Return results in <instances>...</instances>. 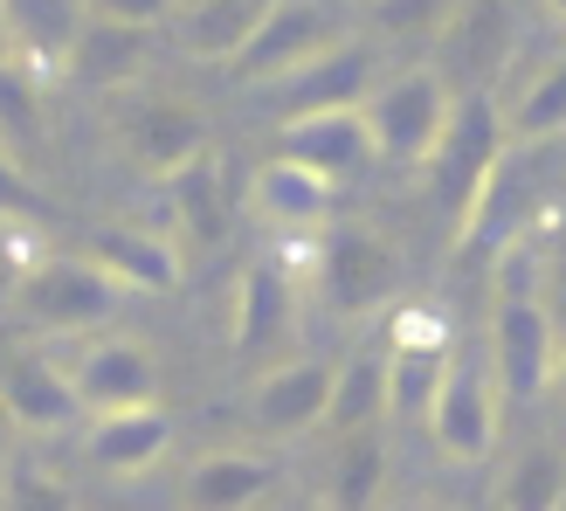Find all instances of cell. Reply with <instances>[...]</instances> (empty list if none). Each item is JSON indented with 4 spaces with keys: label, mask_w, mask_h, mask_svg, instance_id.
Instances as JSON below:
<instances>
[{
    "label": "cell",
    "mask_w": 566,
    "mask_h": 511,
    "mask_svg": "<svg viewBox=\"0 0 566 511\" xmlns=\"http://www.w3.org/2000/svg\"><path fill=\"white\" fill-rule=\"evenodd\" d=\"M332 42H346L332 28V8H318V0H276V14L263 21V35L235 55V76L242 83H276V76L304 70L311 55H325Z\"/></svg>",
    "instance_id": "obj_12"
},
{
    "label": "cell",
    "mask_w": 566,
    "mask_h": 511,
    "mask_svg": "<svg viewBox=\"0 0 566 511\" xmlns=\"http://www.w3.org/2000/svg\"><path fill=\"white\" fill-rule=\"evenodd\" d=\"M249 201H256V215L276 221V229H325V215H332V174L276 153L270 166H256Z\"/></svg>",
    "instance_id": "obj_20"
},
{
    "label": "cell",
    "mask_w": 566,
    "mask_h": 511,
    "mask_svg": "<svg viewBox=\"0 0 566 511\" xmlns=\"http://www.w3.org/2000/svg\"><path fill=\"white\" fill-rule=\"evenodd\" d=\"M553 394L566 401V346H559V366H553Z\"/></svg>",
    "instance_id": "obj_37"
},
{
    "label": "cell",
    "mask_w": 566,
    "mask_h": 511,
    "mask_svg": "<svg viewBox=\"0 0 566 511\" xmlns=\"http://www.w3.org/2000/svg\"><path fill=\"white\" fill-rule=\"evenodd\" d=\"M42 138V104H35V76L28 70H8V55H0V146L14 159Z\"/></svg>",
    "instance_id": "obj_30"
},
{
    "label": "cell",
    "mask_w": 566,
    "mask_h": 511,
    "mask_svg": "<svg viewBox=\"0 0 566 511\" xmlns=\"http://www.w3.org/2000/svg\"><path fill=\"white\" fill-rule=\"evenodd\" d=\"M374 408H387V346L380 353H353L338 366V387H332V408H325V429L338 436H359Z\"/></svg>",
    "instance_id": "obj_26"
},
{
    "label": "cell",
    "mask_w": 566,
    "mask_h": 511,
    "mask_svg": "<svg viewBox=\"0 0 566 511\" xmlns=\"http://www.w3.org/2000/svg\"><path fill=\"white\" fill-rule=\"evenodd\" d=\"M166 201H174V221L187 229V242H221V229H229V201H221V159L214 146L201 159H187L180 174H166Z\"/></svg>",
    "instance_id": "obj_24"
},
{
    "label": "cell",
    "mask_w": 566,
    "mask_h": 511,
    "mask_svg": "<svg viewBox=\"0 0 566 511\" xmlns=\"http://www.w3.org/2000/svg\"><path fill=\"white\" fill-rule=\"evenodd\" d=\"M504 118H512V138H566V49L532 83H518Z\"/></svg>",
    "instance_id": "obj_27"
},
{
    "label": "cell",
    "mask_w": 566,
    "mask_h": 511,
    "mask_svg": "<svg viewBox=\"0 0 566 511\" xmlns=\"http://www.w3.org/2000/svg\"><path fill=\"white\" fill-rule=\"evenodd\" d=\"M366 97H374V49L366 42H332L325 55H311L304 70L263 83V111L276 125L318 118V111H359Z\"/></svg>",
    "instance_id": "obj_7"
},
{
    "label": "cell",
    "mask_w": 566,
    "mask_h": 511,
    "mask_svg": "<svg viewBox=\"0 0 566 511\" xmlns=\"http://www.w3.org/2000/svg\"><path fill=\"white\" fill-rule=\"evenodd\" d=\"M0 215L8 221H49V201L35 194V180L21 174V159L0 146Z\"/></svg>",
    "instance_id": "obj_33"
},
{
    "label": "cell",
    "mask_w": 566,
    "mask_h": 511,
    "mask_svg": "<svg viewBox=\"0 0 566 511\" xmlns=\"http://www.w3.org/2000/svg\"><path fill=\"white\" fill-rule=\"evenodd\" d=\"M83 21H91V0H8V28H14L21 70H28V76L70 70Z\"/></svg>",
    "instance_id": "obj_16"
},
{
    "label": "cell",
    "mask_w": 566,
    "mask_h": 511,
    "mask_svg": "<svg viewBox=\"0 0 566 511\" xmlns=\"http://www.w3.org/2000/svg\"><path fill=\"white\" fill-rule=\"evenodd\" d=\"M463 0H374V21L394 35H442V21L457 14Z\"/></svg>",
    "instance_id": "obj_32"
},
{
    "label": "cell",
    "mask_w": 566,
    "mask_h": 511,
    "mask_svg": "<svg viewBox=\"0 0 566 511\" xmlns=\"http://www.w3.org/2000/svg\"><path fill=\"white\" fill-rule=\"evenodd\" d=\"M497 511H566V463L553 457V449H532V457L512 470Z\"/></svg>",
    "instance_id": "obj_29"
},
{
    "label": "cell",
    "mask_w": 566,
    "mask_h": 511,
    "mask_svg": "<svg viewBox=\"0 0 566 511\" xmlns=\"http://www.w3.org/2000/svg\"><path fill=\"white\" fill-rule=\"evenodd\" d=\"M512 55H518V28H512L504 0H463L436 35V70L457 83V91H491V83H504L512 76Z\"/></svg>",
    "instance_id": "obj_8"
},
{
    "label": "cell",
    "mask_w": 566,
    "mask_h": 511,
    "mask_svg": "<svg viewBox=\"0 0 566 511\" xmlns=\"http://www.w3.org/2000/svg\"><path fill=\"white\" fill-rule=\"evenodd\" d=\"M180 8H201V0H180Z\"/></svg>",
    "instance_id": "obj_41"
},
{
    "label": "cell",
    "mask_w": 566,
    "mask_h": 511,
    "mask_svg": "<svg viewBox=\"0 0 566 511\" xmlns=\"http://www.w3.org/2000/svg\"><path fill=\"white\" fill-rule=\"evenodd\" d=\"M332 387H338L332 366H318V359H283V366H270V374L242 394V421L256 436H270V442H297V436H311L325 421Z\"/></svg>",
    "instance_id": "obj_10"
},
{
    "label": "cell",
    "mask_w": 566,
    "mask_h": 511,
    "mask_svg": "<svg viewBox=\"0 0 566 511\" xmlns=\"http://www.w3.org/2000/svg\"><path fill=\"white\" fill-rule=\"evenodd\" d=\"M359 111H366V125H374V153L380 159H394V166H429L436 138L449 125V111H457V83H449L442 70H408V76L380 83Z\"/></svg>",
    "instance_id": "obj_5"
},
{
    "label": "cell",
    "mask_w": 566,
    "mask_h": 511,
    "mask_svg": "<svg viewBox=\"0 0 566 511\" xmlns=\"http://www.w3.org/2000/svg\"><path fill=\"white\" fill-rule=\"evenodd\" d=\"M166 442H174V421L146 401V408L104 415L91 429V442H83V457H91V470H104V477H138V470H153L166 457Z\"/></svg>",
    "instance_id": "obj_21"
},
{
    "label": "cell",
    "mask_w": 566,
    "mask_h": 511,
    "mask_svg": "<svg viewBox=\"0 0 566 511\" xmlns=\"http://www.w3.org/2000/svg\"><path fill=\"white\" fill-rule=\"evenodd\" d=\"M380 477H387V449L374 429H359L338 457V477H332V511H374L380 498Z\"/></svg>",
    "instance_id": "obj_28"
},
{
    "label": "cell",
    "mask_w": 566,
    "mask_h": 511,
    "mask_svg": "<svg viewBox=\"0 0 566 511\" xmlns=\"http://www.w3.org/2000/svg\"><path fill=\"white\" fill-rule=\"evenodd\" d=\"M491 366H497V394L512 408L539 401L553 387V366H559V332H553V311L546 298H497V319H491Z\"/></svg>",
    "instance_id": "obj_6"
},
{
    "label": "cell",
    "mask_w": 566,
    "mask_h": 511,
    "mask_svg": "<svg viewBox=\"0 0 566 511\" xmlns=\"http://www.w3.org/2000/svg\"><path fill=\"white\" fill-rule=\"evenodd\" d=\"M276 484L270 457H249V449H214L187 470L180 484V511H256Z\"/></svg>",
    "instance_id": "obj_18"
},
{
    "label": "cell",
    "mask_w": 566,
    "mask_h": 511,
    "mask_svg": "<svg viewBox=\"0 0 566 511\" xmlns=\"http://www.w3.org/2000/svg\"><path fill=\"white\" fill-rule=\"evenodd\" d=\"M276 153L283 159H304L318 166V174H353V166L374 153V125H366V111H318V118H291L276 125Z\"/></svg>",
    "instance_id": "obj_19"
},
{
    "label": "cell",
    "mask_w": 566,
    "mask_h": 511,
    "mask_svg": "<svg viewBox=\"0 0 566 511\" xmlns=\"http://www.w3.org/2000/svg\"><path fill=\"white\" fill-rule=\"evenodd\" d=\"M125 283L97 255H42L14 277V311L28 332H91L118 311Z\"/></svg>",
    "instance_id": "obj_3"
},
{
    "label": "cell",
    "mask_w": 566,
    "mask_h": 511,
    "mask_svg": "<svg viewBox=\"0 0 566 511\" xmlns=\"http://www.w3.org/2000/svg\"><path fill=\"white\" fill-rule=\"evenodd\" d=\"M546 8H553V21H566V0H546Z\"/></svg>",
    "instance_id": "obj_38"
},
{
    "label": "cell",
    "mask_w": 566,
    "mask_h": 511,
    "mask_svg": "<svg viewBox=\"0 0 566 511\" xmlns=\"http://www.w3.org/2000/svg\"><path fill=\"white\" fill-rule=\"evenodd\" d=\"M270 14H276V0H201V8H187L180 49L201 55V63H235V55L263 35Z\"/></svg>",
    "instance_id": "obj_23"
},
{
    "label": "cell",
    "mask_w": 566,
    "mask_h": 511,
    "mask_svg": "<svg viewBox=\"0 0 566 511\" xmlns=\"http://www.w3.org/2000/svg\"><path fill=\"white\" fill-rule=\"evenodd\" d=\"M83 255H97V263L125 283V291H180V249L153 236V229H97L91 242H83Z\"/></svg>",
    "instance_id": "obj_22"
},
{
    "label": "cell",
    "mask_w": 566,
    "mask_h": 511,
    "mask_svg": "<svg viewBox=\"0 0 566 511\" xmlns=\"http://www.w3.org/2000/svg\"><path fill=\"white\" fill-rule=\"evenodd\" d=\"M546 138H512L504 146V159L491 166L484 194L470 201V215L449 229V242H457V263H497L512 242H525L539 221L559 208V174L546 166Z\"/></svg>",
    "instance_id": "obj_1"
},
{
    "label": "cell",
    "mask_w": 566,
    "mask_h": 511,
    "mask_svg": "<svg viewBox=\"0 0 566 511\" xmlns=\"http://www.w3.org/2000/svg\"><path fill=\"white\" fill-rule=\"evenodd\" d=\"M387 338H394V346H449V319L429 311V304H401L387 319Z\"/></svg>",
    "instance_id": "obj_34"
},
{
    "label": "cell",
    "mask_w": 566,
    "mask_h": 511,
    "mask_svg": "<svg viewBox=\"0 0 566 511\" xmlns=\"http://www.w3.org/2000/svg\"><path fill=\"white\" fill-rule=\"evenodd\" d=\"M401 511H436V504H401Z\"/></svg>",
    "instance_id": "obj_39"
},
{
    "label": "cell",
    "mask_w": 566,
    "mask_h": 511,
    "mask_svg": "<svg viewBox=\"0 0 566 511\" xmlns=\"http://www.w3.org/2000/svg\"><path fill=\"white\" fill-rule=\"evenodd\" d=\"M297 332V291H291V263H249L235 283V359H263Z\"/></svg>",
    "instance_id": "obj_15"
},
{
    "label": "cell",
    "mask_w": 566,
    "mask_h": 511,
    "mask_svg": "<svg viewBox=\"0 0 566 511\" xmlns=\"http://www.w3.org/2000/svg\"><path fill=\"white\" fill-rule=\"evenodd\" d=\"M166 8H180V0H97V14H111V21H132V28H153Z\"/></svg>",
    "instance_id": "obj_35"
},
{
    "label": "cell",
    "mask_w": 566,
    "mask_h": 511,
    "mask_svg": "<svg viewBox=\"0 0 566 511\" xmlns=\"http://www.w3.org/2000/svg\"><path fill=\"white\" fill-rule=\"evenodd\" d=\"M449 359H457V346H394L387 338V415H401V421L436 415Z\"/></svg>",
    "instance_id": "obj_25"
},
{
    "label": "cell",
    "mask_w": 566,
    "mask_h": 511,
    "mask_svg": "<svg viewBox=\"0 0 566 511\" xmlns=\"http://www.w3.org/2000/svg\"><path fill=\"white\" fill-rule=\"evenodd\" d=\"M118 138L146 174L166 180V174H180L187 159L208 153V118L193 104H180V97H132L118 111Z\"/></svg>",
    "instance_id": "obj_11"
},
{
    "label": "cell",
    "mask_w": 566,
    "mask_h": 511,
    "mask_svg": "<svg viewBox=\"0 0 566 511\" xmlns=\"http://www.w3.org/2000/svg\"><path fill=\"white\" fill-rule=\"evenodd\" d=\"M311 277H318V298H325L332 319H366V311H380L401 291V255H394V242L380 229L338 221V229L318 236Z\"/></svg>",
    "instance_id": "obj_4"
},
{
    "label": "cell",
    "mask_w": 566,
    "mask_h": 511,
    "mask_svg": "<svg viewBox=\"0 0 566 511\" xmlns=\"http://www.w3.org/2000/svg\"><path fill=\"white\" fill-rule=\"evenodd\" d=\"M146 70H153L146 28L111 21V14H91V21H83L76 55H70V76H76V83H91V91H132Z\"/></svg>",
    "instance_id": "obj_17"
},
{
    "label": "cell",
    "mask_w": 566,
    "mask_h": 511,
    "mask_svg": "<svg viewBox=\"0 0 566 511\" xmlns=\"http://www.w3.org/2000/svg\"><path fill=\"white\" fill-rule=\"evenodd\" d=\"M0 401H8L14 429H28V436H55V429H70L76 415H91L76 380H70V366H49L42 353H14L0 366Z\"/></svg>",
    "instance_id": "obj_14"
},
{
    "label": "cell",
    "mask_w": 566,
    "mask_h": 511,
    "mask_svg": "<svg viewBox=\"0 0 566 511\" xmlns=\"http://www.w3.org/2000/svg\"><path fill=\"white\" fill-rule=\"evenodd\" d=\"M0 55H14V28H8V0H0Z\"/></svg>",
    "instance_id": "obj_36"
},
{
    "label": "cell",
    "mask_w": 566,
    "mask_h": 511,
    "mask_svg": "<svg viewBox=\"0 0 566 511\" xmlns=\"http://www.w3.org/2000/svg\"><path fill=\"white\" fill-rule=\"evenodd\" d=\"M0 421H14V415H8V401H0Z\"/></svg>",
    "instance_id": "obj_40"
},
{
    "label": "cell",
    "mask_w": 566,
    "mask_h": 511,
    "mask_svg": "<svg viewBox=\"0 0 566 511\" xmlns=\"http://www.w3.org/2000/svg\"><path fill=\"white\" fill-rule=\"evenodd\" d=\"M70 380L91 415H118V408H146L159 394V359L138 338H97L70 359Z\"/></svg>",
    "instance_id": "obj_13"
},
{
    "label": "cell",
    "mask_w": 566,
    "mask_h": 511,
    "mask_svg": "<svg viewBox=\"0 0 566 511\" xmlns=\"http://www.w3.org/2000/svg\"><path fill=\"white\" fill-rule=\"evenodd\" d=\"M504 146H512V118H504V104L491 91H457V111H449V125L436 138L429 153V194L436 208L449 215V229L470 215V201L484 194L491 166L504 159Z\"/></svg>",
    "instance_id": "obj_2"
},
{
    "label": "cell",
    "mask_w": 566,
    "mask_h": 511,
    "mask_svg": "<svg viewBox=\"0 0 566 511\" xmlns=\"http://www.w3.org/2000/svg\"><path fill=\"white\" fill-rule=\"evenodd\" d=\"M0 511H76V498L55 470L8 457V470H0Z\"/></svg>",
    "instance_id": "obj_31"
},
{
    "label": "cell",
    "mask_w": 566,
    "mask_h": 511,
    "mask_svg": "<svg viewBox=\"0 0 566 511\" xmlns=\"http://www.w3.org/2000/svg\"><path fill=\"white\" fill-rule=\"evenodd\" d=\"M497 401H504V394H497V366L484 353H457V359H449V380H442L436 415H429V429H436L449 463H484L491 457Z\"/></svg>",
    "instance_id": "obj_9"
}]
</instances>
